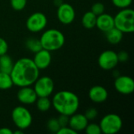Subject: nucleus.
<instances>
[{
  "instance_id": "f257e3e1",
  "label": "nucleus",
  "mask_w": 134,
  "mask_h": 134,
  "mask_svg": "<svg viewBox=\"0 0 134 134\" xmlns=\"http://www.w3.org/2000/svg\"><path fill=\"white\" fill-rule=\"evenodd\" d=\"M10 76L13 85L16 86H31L39 77V69L32 59L23 57L13 64Z\"/></svg>"
},
{
  "instance_id": "f03ea898",
  "label": "nucleus",
  "mask_w": 134,
  "mask_h": 134,
  "mask_svg": "<svg viewBox=\"0 0 134 134\" xmlns=\"http://www.w3.org/2000/svg\"><path fill=\"white\" fill-rule=\"evenodd\" d=\"M79 97L69 90L57 92L53 97L52 104L60 115L71 116L77 112L79 108Z\"/></svg>"
},
{
  "instance_id": "7ed1b4c3",
  "label": "nucleus",
  "mask_w": 134,
  "mask_h": 134,
  "mask_svg": "<svg viewBox=\"0 0 134 134\" xmlns=\"http://www.w3.org/2000/svg\"><path fill=\"white\" fill-rule=\"evenodd\" d=\"M39 40L42 49L53 52L63 47L65 42V37L60 31L53 28L43 32Z\"/></svg>"
},
{
  "instance_id": "20e7f679",
  "label": "nucleus",
  "mask_w": 134,
  "mask_h": 134,
  "mask_svg": "<svg viewBox=\"0 0 134 134\" xmlns=\"http://www.w3.org/2000/svg\"><path fill=\"white\" fill-rule=\"evenodd\" d=\"M115 27L122 33H132L134 31V11L132 9H122L114 17Z\"/></svg>"
},
{
  "instance_id": "39448f33",
  "label": "nucleus",
  "mask_w": 134,
  "mask_h": 134,
  "mask_svg": "<svg viewBox=\"0 0 134 134\" xmlns=\"http://www.w3.org/2000/svg\"><path fill=\"white\" fill-rule=\"evenodd\" d=\"M11 117L14 125L22 130L29 128L32 123V115L29 110L24 106L14 108L12 111Z\"/></svg>"
},
{
  "instance_id": "423d86ee",
  "label": "nucleus",
  "mask_w": 134,
  "mask_h": 134,
  "mask_svg": "<svg viewBox=\"0 0 134 134\" xmlns=\"http://www.w3.org/2000/svg\"><path fill=\"white\" fill-rule=\"evenodd\" d=\"M101 133L104 134H115L122 128V120L117 114H108L104 115L100 122Z\"/></svg>"
},
{
  "instance_id": "0eeeda50",
  "label": "nucleus",
  "mask_w": 134,
  "mask_h": 134,
  "mask_svg": "<svg viewBox=\"0 0 134 134\" xmlns=\"http://www.w3.org/2000/svg\"><path fill=\"white\" fill-rule=\"evenodd\" d=\"M34 90L38 96V97H49L53 92L54 82L53 79L49 76L38 77L34 82Z\"/></svg>"
},
{
  "instance_id": "6e6552de",
  "label": "nucleus",
  "mask_w": 134,
  "mask_h": 134,
  "mask_svg": "<svg viewBox=\"0 0 134 134\" xmlns=\"http://www.w3.org/2000/svg\"><path fill=\"white\" fill-rule=\"evenodd\" d=\"M46 16L40 12H36L29 16L26 21V27L31 32H39L45 29L47 25Z\"/></svg>"
},
{
  "instance_id": "1a4fd4ad",
  "label": "nucleus",
  "mask_w": 134,
  "mask_h": 134,
  "mask_svg": "<svg viewBox=\"0 0 134 134\" xmlns=\"http://www.w3.org/2000/svg\"><path fill=\"white\" fill-rule=\"evenodd\" d=\"M119 63L117 53L113 50H105L100 53L98 58V64L104 70H111Z\"/></svg>"
},
{
  "instance_id": "9d476101",
  "label": "nucleus",
  "mask_w": 134,
  "mask_h": 134,
  "mask_svg": "<svg viewBox=\"0 0 134 134\" xmlns=\"http://www.w3.org/2000/svg\"><path fill=\"white\" fill-rule=\"evenodd\" d=\"M57 15L60 23L63 24H70L75 18V11L71 5L63 2L57 7Z\"/></svg>"
},
{
  "instance_id": "9b49d317",
  "label": "nucleus",
  "mask_w": 134,
  "mask_h": 134,
  "mask_svg": "<svg viewBox=\"0 0 134 134\" xmlns=\"http://www.w3.org/2000/svg\"><path fill=\"white\" fill-rule=\"evenodd\" d=\"M115 88L119 93L131 94L134 91L133 79L127 75H119L115 80Z\"/></svg>"
},
{
  "instance_id": "f8f14e48",
  "label": "nucleus",
  "mask_w": 134,
  "mask_h": 134,
  "mask_svg": "<svg viewBox=\"0 0 134 134\" xmlns=\"http://www.w3.org/2000/svg\"><path fill=\"white\" fill-rule=\"evenodd\" d=\"M17 92V99L23 104H32L35 103L38 96L33 88L31 86H23Z\"/></svg>"
},
{
  "instance_id": "ddd939ff",
  "label": "nucleus",
  "mask_w": 134,
  "mask_h": 134,
  "mask_svg": "<svg viewBox=\"0 0 134 134\" xmlns=\"http://www.w3.org/2000/svg\"><path fill=\"white\" fill-rule=\"evenodd\" d=\"M35 64L39 70L46 69L47 68L52 61V55L51 52L42 49L37 53H35L34 59H32Z\"/></svg>"
},
{
  "instance_id": "4468645a",
  "label": "nucleus",
  "mask_w": 134,
  "mask_h": 134,
  "mask_svg": "<svg viewBox=\"0 0 134 134\" xmlns=\"http://www.w3.org/2000/svg\"><path fill=\"white\" fill-rule=\"evenodd\" d=\"M88 122L89 121L86 118L85 115L75 112L72 115L69 116L68 126L78 133L86 129L87 124L89 123Z\"/></svg>"
},
{
  "instance_id": "2eb2a0df",
  "label": "nucleus",
  "mask_w": 134,
  "mask_h": 134,
  "mask_svg": "<svg viewBox=\"0 0 134 134\" xmlns=\"http://www.w3.org/2000/svg\"><path fill=\"white\" fill-rule=\"evenodd\" d=\"M90 99L97 104L104 102L108 97V90L101 86H94L89 91Z\"/></svg>"
},
{
  "instance_id": "dca6fc26",
  "label": "nucleus",
  "mask_w": 134,
  "mask_h": 134,
  "mask_svg": "<svg viewBox=\"0 0 134 134\" xmlns=\"http://www.w3.org/2000/svg\"><path fill=\"white\" fill-rule=\"evenodd\" d=\"M96 26L99 30L105 33L115 27L114 17L110 14L104 13L97 16Z\"/></svg>"
},
{
  "instance_id": "f3484780",
  "label": "nucleus",
  "mask_w": 134,
  "mask_h": 134,
  "mask_svg": "<svg viewBox=\"0 0 134 134\" xmlns=\"http://www.w3.org/2000/svg\"><path fill=\"white\" fill-rule=\"evenodd\" d=\"M105 36L108 42H110L111 44L115 45V44L119 43L122 41L123 38V33L120 30L114 27L113 28L105 32Z\"/></svg>"
},
{
  "instance_id": "a211bd4d",
  "label": "nucleus",
  "mask_w": 134,
  "mask_h": 134,
  "mask_svg": "<svg viewBox=\"0 0 134 134\" xmlns=\"http://www.w3.org/2000/svg\"><path fill=\"white\" fill-rule=\"evenodd\" d=\"M97 16L91 11L86 12L82 17V24L86 29H93L96 27Z\"/></svg>"
},
{
  "instance_id": "6ab92c4d",
  "label": "nucleus",
  "mask_w": 134,
  "mask_h": 134,
  "mask_svg": "<svg viewBox=\"0 0 134 134\" xmlns=\"http://www.w3.org/2000/svg\"><path fill=\"white\" fill-rule=\"evenodd\" d=\"M13 66V62L9 56L4 54L0 56V71L10 74Z\"/></svg>"
},
{
  "instance_id": "aec40b11",
  "label": "nucleus",
  "mask_w": 134,
  "mask_h": 134,
  "mask_svg": "<svg viewBox=\"0 0 134 134\" xmlns=\"http://www.w3.org/2000/svg\"><path fill=\"white\" fill-rule=\"evenodd\" d=\"M13 86V82L10 74L0 71V90H5L10 89Z\"/></svg>"
},
{
  "instance_id": "412c9836",
  "label": "nucleus",
  "mask_w": 134,
  "mask_h": 134,
  "mask_svg": "<svg viewBox=\"0 0 134 134\" xmlns=\"http://www.w3.org/2000/svg\"><path fill=\"white\" fill-rule=\"evenodd\" d=\"M35 102H36L37 108L40 111H42V112L49 111L52 106V102L50 101L49 97H38Z\"/></svg>"
},
{
  "instance_id": "4be33fe9",
  "label": "nucleus",
  "mask_w": 134,
  "mask_h": 134,
  "mask_svg": "<svg viewBox=\"0 0 134 134\" xmlns=\"http://www.w3.org/2000/svg\"><path fill=\"white\" fill-rule=\"evenodd\" d=\"M25 46L28 50L35 53L42 49L40 40L36 38H29L28 39H27Z\"/></svg>"
},
{
  "instance_id": "5701e85b",
  "label": "nucleus",
  "mask_w": 134,
  "mask_h": 134,
  "mask_svg": "<svg viewBox=\"0 0 134 134\" xmlns=\"http://www.w3.org/2000/svg\"><path fill=\"white\" fill-rule=\"evenodd\" d=\"M46 126H47V129L51 133H57V131L59 130V129L60 128V126L58 122L57 119H54V118L48 120V122L46 123Z\"/></svg>"
},
{
  "instance_id": "b1692460",
  "label": "nucleus",
  "mask_w": 134,
  "mask_h": 134,
  "mask_svg": "<svg viewBox=\"0 0 134 134\" xmlns=\"http://www.w3.org/2000/svg\"><path fill=\"white\" fill-rule=\"evenodd\" d=\"M27 2V0H10V5L14 10L21 11L25 8Z\"/></svg>"
},
{
  "instance_id": "393cba45",
  "label": "nucleus",
  "mask_w": 134,
  "mask_h": 134,
  "mask_svg": "<svg viewBox=\"0 0 134 134\" xmlns=\"http://www.w3.org/2000/svg\"><path fill=\"white\" fill-rule=\"evenodd\" d=\"M86 133L87 134H100L101 133V130L100 127V125L96 124V123H90L87 124L86 129Z\"/></svg>"
},
{
  "instance_id": "a878e982",
  "label": "nucleus",
  "mask_w": 134,
  "mask_h": 134,
  "mask_svg": "<svg viewBox=\"0 0 134 134\" xmlns=\"http://www.w3.org/2000/svg\"><path fill=\"white\" fill-rule=\"evenodd\" d=\"M91 12L94 13L97 16L104 13V5L101 2H96L92 5Z\"/></svg>"
},
{
  "instance_id": "bb28decb",
  "label": "nucleus",
  "mask_w": 134,
  "mask_h": 134,
  "mask_svg": "<svg viewBox=\"0 0 134 134\" xmlns=\"http://www.w3.org/2000/svg\"><path fill=\"white\" fill-rule=\"evenodd\" d=\"M133 0H111L114 5L120 9L129 8V6L132 4Z\"/></svg>"
},
{
  "instance_id": "cd10ccee",
  "label": "nucleus",
  "mask_w": 134,
  "mask_h": 134,
  "mask_svg": "<svg viewBox=\"0 0 134 134\" xmlns=\"http://www.w3.org/2000/svg\"><path fill=\"white\" fill-rule=\"evenodd\" d=\"M98 115V111L96 108H88L86 111V113H85V116L86 118L88 119V121H92V120H94Z\"/></svg>"
},
{
  "instance_id": "c85d7f7f",
  "label": "nucleus",
  "mask_w": 134,
  "mask_h": 134,
  "mask_svg": "<svg viewBox=\"0 0 134 134\" xmlns=\"http://www.w3.org/2000/svg\"><path fill=\"white\" fill-rule=\"evenodd\" d=\"M8 49H9V46L7 42L4 38L0 37V56L6 54Z\"/></svg>"
},
{
  "instance_id": "c756f323",
  "label": "nucleus",
  "mask_w": 134,
  "mask_h": 134,
  "mask_svg": "<svg viewBox=\"0 0 134 134\" xmlns=\"http://www.w3.org/2000/svg\"><path fill=\"white\" fill-rule=\"evenodd\" d=\"M57 134H76L78 133L76 131H75L74 130H72L71 127H69L68 126H63L60 127L59 129V130L57 131Z\"/></svg>"
},
{
  "instance_id": "7c9ffc66",
  "label": "nucleus",
  "mask_w": 134,
  "mask_h": 134,
  "mask_svg": "<svg viewBox=\"0 0 134 134\" xmlns=\"http://www.w3.org/2000/svg\"><path fill=\"white\" fill-rule=\"evenodd\" d=\"M58 122L60 126V127L63 126H68V122H69V116L65 115H60L59 118L57 119Z\"/></svg>"
},
{
  "instance_id": "2f4dec72",
  "label": "nucleus",
  "mask_w": 134,
  "mask_h": 134,
  "mask_svg": "<svg viewBox=\"0 0 134 134\" xmlns=\"http://www.w3.org/2000/svg\"><path fill=\"white\" fill-rule=\"evenodd\" d=\"M119 62H126L129 60V54L126 51H120L117 53Z\"/></svg>"
},
{
  "instance_id": "473e14b6",
  "label": "nucleus",
  "mask_w": 134,
  "mask_h": 134,
  "mask_svg": "<svg viewBox=\"0 0 134 134\" xmlns=\"http://www.w3.org/2000/svg\"><path fill=\"white\" fill-rule=\"evenodd\" d=\"M0 134H13V132L9 128L4 127V128H0Z\"/></svg>"
},
{
  "instance_id": "72a5a7b5",
  "label": "nucleus",
  "mask_w": 134,
  "mask_h": 134,
  "mask_svg": "<svg viewBox=\"0 0 134 134\" xmlns=\"http://www.w3.org/2000/svg\"><path fill=\"white\" fill-rule=\"evenodd\" d=\"M54 3H55V5L58 7L59 5H60L63 3V1H62V0H54Z\"/></svg>"
},
{
  "instance_id": "f704fd0d",
  "label": "nucleus",
  "mask_w": 134,
  "mask_h": 134,
  "mask_svg": "<svg viewBox=\"0 0 134 134\" xmlns=\"http://www.w3.org/2000/svg\"><path fill=\"white\" fill-rule=\"evenodd\" d=\"M13 133L14 134H23L24 133V130H20V129H19V130L14 131V132H13Z\"/></svg>"
}]
</instances>
